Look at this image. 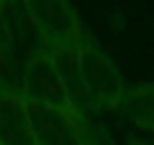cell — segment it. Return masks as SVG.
Returning a JSON list of instances; mask_svg holds the SVG:
<instances>
[{
    "label": "cell",
    "mask_w": 154,
    "mask_h": 145,
    "mask_svg": "<svg viewBox=\"0 0 154 145\" xmlns=\"http://www.w3.org/2000/svg\"><path fill=\"white\" fill-rule=\"evenodd\" d=\"M77 57H79V68H82L91 109L116 111L127 91V84L113 59L88 32L77 43Z\"/></svg>",
    "instance_id": "1"
},
{
    "label": "cell",
    "mask_w": 154,
    "mask_h": 145,
    "mask_svg": "<svg viewBox=\"0 0 154 145\" xmlns=\"http://www.w3.org/2000/svg\"><path fill=\"white\" fill-rule=\"evenodd\" d=\"M20 93L32 104L50 106V109H59V111L72 113V116L86 118L72 104L70 95H68L66 86H63L59 72L54 70L45 50H41L38 54L25 61L23 72H20Z\"/></svg>",
    "instance_id": "2"
},
{
    "label": "cell",
    "mask_w": 154,
    "mask_h": 145,
    "mask_svg": "<svg viewBox=\"0 0 154 145\" xmlns=\"http://www.w3.org/2000/svg\"><path fill=\"white\" fill-rule=\"evenodd\" d=\"M25 9L36 25L43 48H68L77 45L88 32L72 5L61 0H29Z\"/></svg>",
    "instance_id": "3"
},
{
    "label": "cell",
    "mask_w": 154,
    "mask_h": 145,
    "mask_svg": "<svg viewBox=\"0 0 154 145\" xmlns=\"http://www.w3.org/2000/svg\"><path fill=\"white\" fill-rule=\"evenodd\" d=\"M27 113L36 145H95L91 140V125L82 116L32 102H27Z\"/></svg>",
    "instance_id": "4"
},
{
    "label": "cell",
    "mask_w": 154,
    "mask_h": 145,
    "mask_svg": "<svg viewBox=\"0 0 154 145\" xmlns=\"http://www.w3.org/2000/svg\"><path fill=\"white\" fill-rule=\"evenodd\" d=\"M0 145H36L20 88L0 84Z\"/></svg>",
    "instance_id": "5"
},
{
    "label": "cell",
    "mask_w": 154,
    "mask_h": 145,
    "mask_svg": "<svg viewBox=\"0 0 154 145\" xmlns=\"http://www.w3.org/2000/svg\"><path fill=\"white\" fill-rule=\"evenodd\" d=\"M50 61H52L54 70L59 72L63 86H66L68 95H70L72 104L77 106V111H86L91 109V102L86 95V86H84L82 68H79V57H77V45H68V48H45Z\"/></svg>",
    "instance_id": "6"
},
{
    "label": "cell",
    "mask_w": 154,
    "mask_h": 145,
    "mask_svg": "<svg viewBox=\"0 0 154 145\" xmlns=\"http://www.w3.org/2000/svg\"><path fill=\"white\" fill-rule=\"evenodd\" d=\"M118 111L136 127L154 131V82L127 86Z\"/></svg>",
    "instance_id": "7"
},
{
    "label": "cell",
    "mask_w": 154,
    "mask_h": 145,
    "mask_svg": "<svg viewBox=\"0 0 154 145\" xmlns=\"http://www.w3.org/2000/svg\"><path fill=\"white\" fill-rule=\"evenodd\" d=\"M11 57H14V36L7 16V2H0V63L9 61Z\"/></svg>",
    "instance_id": "8"
}]
</instances>
